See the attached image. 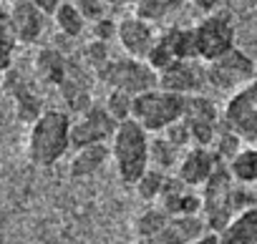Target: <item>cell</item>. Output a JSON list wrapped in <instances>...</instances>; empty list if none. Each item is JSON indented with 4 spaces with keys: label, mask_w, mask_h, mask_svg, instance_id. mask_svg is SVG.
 Masks as SVG:
<instances>
[{
    "label": "cell",
    "mask_w": 257,
    "mask_h": 244,
    "mask_svg": "<svg viewBox=\"0 0 257 244\" xmlns=\"http://www.w3.org/2000/svg\"><path fill=\"white\" fill-rule=\"evenodd\" d=\"M103 108L108 111V116L116 121V124H123V121H128L132 113H134V96H128L123 91H108Z\"/></svg>",
    "instance_id": "obj_24"
},
{
    "label": "cell",
    "mask_w": 257,
    "mask_h": 244,
    "mask_svg": "<svg viewBox=\"0 0 257 244\" xmlns=\"http://www.w3.org/2000/svg\"><path fill=\"white\" fill-rule=\"evenodd\" d=\"M184 103H187V96H179L164 88H152L147 93L134 96L132 118L149 134H164L172 124L182 121Z\"/></svg>",
    "instance_id": "obj_4"
},
{
    "label": "cell",
    "mask_w": 257,
    "mask_h": 244,
    "mask_svg": "<svg viewBox=\"0 0 257 244\" xmlns=\"http://www.w3.org/2000/svg\"><path fill=\"white\" fill-rule=\"evenodd\" d=\"M3 3H6V0H0V11H6V8H3Z\"/></svg>",
    "instance_id": "obj_35"
},
{
    "label": "cell",
    "mask_w": 257,
    "mask_h": 244,
    "mask_svg": "<svg viewBox=\"0 0 257 244\" xmlns=\"http://www.w3.org/2000/svg\"><path fill=\"white\" fill-rule=\"evenodd\" d=\"M16 46H18V38L11 28V21H8V8L0 11V73H6L13 68V53H16Z\"/></svg>",
    "instance_id": "obj_23"
},
{
    "label": "cell",
    "mask_w": 257,
    "mask_h": 244,
    "mask_svg": "<svg viewBox=\"0 0 257 244\" xmlns=\"http://www.w3.org/2000/svg\"><path fill=\"white\" fill-rule=\"evenodd\" d=\"M53 23L61 31V36H66V38H78L86 31V18L81 16L73 0H63L58 6V11L53 13Z\"/></svg>",
    "instance_id": "obj_18"
},
{
    "label": "cell",
    "mask_w": 257,
    "mask_h": 244,
    "mask_svg": "<svg viewBox=\"0 0 257 244\" xmlns=\"http://www.w3.org/2000/svg\"><path fill=\"white\" fill-rule=\"evenodd\" d=\"M71 126L73 121L66 111L48 108L31 126L28 136V159L36 166H53L71 149Z\"/></svg>",
    "instance_id": "obj_2"
},
{
    "label": "cell",
    "mask_w": 257,
    "mask_h": 244,
    "mask_svg": "<svg viewBox=\"0 0 257 244\" xmlns=\"http://www.w3.org/2000/svg\"><path fill=\"white\" fill-rule=\"evenodd\" d=\"M184 3L187 0H137V16L149 23H159L182 11Z\"/></svg>",
    "instance_id": "obj_21"
},
{
    "label": "cell",
    "mask_w": 257,
    "mask_h": 244,
    "mask_svg": "<svg viewBox=\"0 0 257 244\" xmlns=\"http://www.w3.org/2000/svg\"><path fill=\"white\" fill-rule=\"evenodd\" d=\"M254 63L247 53L232 48L229 53H224L222 58L207 63V83L217 91H227V93H237L239 88H244L249 81H254Z\"/></svg>",
    "instance_id": "obj_8"
},
{
    "label": "cell",
    "mask_w": 257,
    "mask_h": 244,
    "mask_svg": "<svg viewBox=\"0 0 257 244\" xmlns=\"http://www.w3.org/2000/svg\"><path fill=\"white\" fill-rule=\"evenodd\" d=\"M197 58L212 63L234 48V23L229 13H209L194 26Z\"/></svg>",
    "instance_id": "obj_6"
},
{
    "label": "cell",
    "mask_w": 257,
    "mask_h": 244,
    "mask_svg": "<svg viewBox=\"0 0 257 244\" xmlns=\"http://www.w3.org/2000/svg\"><path fill=\"white\" fill-rule=\"evenodd\" d=\"M98 78L111 91H123L128 96H139L152 88H159V73L147 61L128 58V56L118 61H108L98 71Z\"/></svg>",
    "instance_id": "obj_5"
},
{
    "label": "cell",
    "mask_w": 257,
    "mask_h": 244,
    "mask_svg": "<svg viewBox=\"0 0 257 244\" xmlns=\"http://www.w3.org/2000/svg\"><path fill=\"white\" fill-rule=\"evenodd\" d=\"M83 58H86V63L93 66L96 73H98V71L111 61V58H108V46H106V41H91V43L83 48Z\"/></svg>",
    "instance_id": "obj_26"
},
{
    "label": "cell",
    "mask_w": 257,
    "mask_h": 244,
    "mask_svg": "<svg viewBox=\"0 0 257 244\" xmlns=\"http://www.w3.org/2000/svg\"><path fill=\"white\" fill-rule=\"evenodd\" d=\"M157 31H154V23L139 18L137 13L134 16H126L118 21V31H116V41L121 43L123 53L128 58H139V61H147L154 43H157Z\"/></svg>",
    "instance_id": "obj_10"
},
{
    "label": "cell",
    "mask_w": 257,
    "mask_h": 244,
    "mask_svg": "<svg viewBox=\"0 0 257 244\" xmlns=\"http://www.w3.org/2000/svg\"><path fill=\"white\" fill-rule=\"evenodd\" d=\"M116 31H118V23L103 18L98 23H93V33H96V41H108V38H116Z\"/></svg>",
    "instance_id": "obj_29"
},
{
    "label": "cell",
    "mask_w": 257,
    "mask_h": 244,
    "mask_svg": "<svg viewBox=\"0 0 257 244\" xmlns=\"http://www.w3.org/2000/svg\"><path fill=\"white\" fill-rule=\"evenodd\" d=\"M172 221V216L162 209V206H149L144 209L137 221H134V231L142 236V239H157V234Z\"/></svg>",
    "instance_id": "obj_20"
},
{
    "label": "cell",
    "mask_w": 257,
    "mask_h": 244,
    "mask_svg": "<svg viewBox=\"0 0 257 244\" xmlns=\"http://www.w3.org/2000/svg\"><path fill=\"white\" fill-rule=\"evenodd\" d=\"M182 149L177 144H172L164 134H157L152 141H149V169H157V171H169L174 166H179L182 161Z\"/></svg>",
    "instance_id": "obj_16"
},
{
    "label": "cell",
    "mask_w": 257,
    "mask_h": 244,
    "mask_svg": "<svg viewBox=\"0 0 257 244\" xmlns=\"http://www.w3.org/2000/svg\"><path fill=\"white\" fill-rule=\"evenodd\" d=\"M217 166H224V164H219L209 149H204V146H192V149L182 156V161H179V166H177V176H179L189 189H199V186H204V184L209 181V176L217 171Z\"/></svg>",
    "instance_id": "obj_13"
},
{
    "label": "cell",
    "mask_w": 257,
    "mask_h": 244,
    "mask_svg": "<svg viewBox=\"0 0 257 244\" xmlns=\"http://www.w3.org/2000/svg\"><path fill=\"white\" fill-rule=\"evenodd\" d=\"M8 21H11V28H13L18 43L31 46L43 36L48 16L43 11H38L31 0H18V3L8 6Z\"/></svg>",
    "instance_id": "obj_12"
},
{
    "label": "cell",
    "mask_w": 257,
    "mask_h": 244,
    "mask_svg": "<svg viewBox=\"0 0 257 244\" xmlns=\"http://www.w3.org/2000/svg\"><path fill=\"white\" fill-rule=\"evenodd\" d=\"M36 76L43 83L61 88V83L68 76V61H66V56L61 51H56V48L38 51V56H36Z\"/></svg>",
    "instance_id": "obj_15"
},
{
    "label": "cell",
    "mask_w": 257,
    "mask_h": 244,
    "mask_svg": "<svg viewBox=\"0 0 257 244\" xmlns=\"http://www.w3.org/2000/svg\"><path fill=\"white\" fill-rule=\"evenodd\" d=\"M31 3H33L38 11H43L46 16H51V18H53V13L58 11V6L63 3V0H31Z\"/></svg>",
    "instance_id": "obj_30"
},
{
    "label": "cell",
    "mask_w": 257,
    "mask_h": 244,
    "mask_svg": "<svg viewBox=\"0 0 257 244\" xmlns=\"http://www.w3.org/2000/svg\"><path fill=\"white\" fill-rule=\"evenodd\" d=\"M207 86V63L204 61H177L167 71L159 73V88L179 93V96H194Z\"/></svg>",
    "instance_id": "obj_11"
},
{
    "label": "cell",
    "mask_w": 257,
    "mask_h": 244,
    "mask_svg": "<svg viewBox=\"0 0 257 244\" xmlns=\"http://www.w3.org/2000/svg\"><path fill=\"white\" fill-rule=\"evenodd\" d=\"M164 181H167V174H164V171L149 169L134 186H137V191H139V196H142L144 201H154V199H162Z\"/></svg>",
    "instance_id": "obj_25"
},
{
    "label": "cell",
    "mask_w": 257,
    "mask_h": 244,
    "mask_svg": "<svg viewBox=\"0 0 257 244\" xmlns=\"http://www.w3.org/2000/svg\"><path fill=\"white\" fill-rule=\"evenodd\" d=\"M118 124L108 116V111L98 103H93L83 116H78V121H73L71 126V149H83V146H93V144H106L113 139Z\"/></svg>",
    "instance_id": "obj_9"
},
{
    "label": "cell",
    "mask_w": 257,
    "mask_h": 244,
    "mask_svg": "<svg viewBox=\"0 0 257 244\" xmlns=\"http://www.w3.org/2000/svg\"><path fill=\"white\" fill-rule=\"evenodd\" d=\"M6 3H8V6H13V3H18V0H6Z\"/></svg>",
    "instance_id": "obj_34"
},
{
    "label": "cell",
    "mask_w": 257,
    "mask_h": 244,
    "mask_svg": "<svg viewBox=\"0 0 257 244\" xmlns=\"http://www.w3.org/2000/svg\"><path fill=\"white\" fill-rule=\"evenodd\" d=\"M222 124L242 141L257 144V78L227 98L222 108Z\"/></svg>",
    "instance_id": "obj_7"
},
{
    "label": "cell",
    "mask_w": 257,
    "mask_h": 244,
    "mask_svg": "<svg viewBox=\"0 0 257 244\" xmlns=\"http://www.w3.org/2000/svg\"><path fill=\"white\" fill-rule=\"evenodd\" d=\"M232 179L237 184H247V186H254L257 184V146H249V149H242L232 164L227 166Z\"/></svg>",
    "instance_id": "obj_19"
},
{
    "label": "cell",
    "mask_w": 257,
    "mask_h": 244,
    "mask_svg": "<svg viewBox=\"0 0 257 244\" xmlns=\"http://www.w3.org/2000/svg\"><path fill=\"white\" fill-rule=\"evenodd\" d=\"M242 144H244V141H242L234 131L224 129V131H219V134H217V139H214V144L209 146V151L214 154V159H217L219 164L229 166V164H232V159L242 151Z\"/></svg>",
    "instance_id": "obj_22"
},
{
    "label": "cell",
    "mask_w": 257,
    "mask_h": 244,
    "mask_svg": "<svg viewBox=\"0 0 257 244\" xmlns=\"http://www.w3.org/2000/svg\"><path fill=\"white\" fill-rule=\"evenodd\" d=\"M164 136H167L172 144H177L179 149H187V146L192 144V134H189V126L184 124V121H177V124H172V126L164 131Z\"/></svg>",
    "instance_id": "obj_28"
},
{
    "label": "cell",
    "mask_w": 257,
    "mask_h": 244,
    "mask_svg": "<svg viewBox=\"0 0 257 244\" xmlns=\"http://www.w3.org/2000/svg\"><path fill=\"white\" fill-rule=\"evenodd\" d=\"M257 206V189L237 184L227 166H217L209 181L202 186V214L209 231L222 234L242 211Z\"/></svg>",
    "instance_id": "obj_1"
},
{
    "label": "cell",
    "mask_w": 257,
    "mask_h": 244,
    "mask_svg": "<svg viewBox=\"0 0 257 244\" xmlns=\"http://www.w3.org/2000/svg\"><path fill=\"white\" fill-rule=\"evenodd\" d=\"M111 159V146L108 144H93V146H83L73 154L68 174L73 179H86L93 176L96 171H101L106 166V161Z\"/></svg>",
    "instance_id": "obj_14"
},
{
    "label": "cell",
    "mask_w": 257,
    "mask_h": 244,
    "mask_svg": "<svg viewBox=\"0 0 257 244\" xmlns=\"http://www.w3.org/2000/svg\"><path fill=\"white\" fill-rule=\"evenodd\" d=\"M6 88H3V73H0V93H3Z\"/></svg>",
    "instance_id": "obj_33"
},
{
    "label": "cell",
    "mask_w": 257,
    "mask_h": 244,
    "mask_svg": "<svg viewBox=\"0 0 257 244\" xmlns=\"http://www.w3.org/2000/svg\"><path fill=\"white\" fill-rule=\"evenodd\" d=\"M106 3H108V6H111V3H118V0H106Z\"/></svg>",
    "instance_id": "obj_36"
},
{
    "label": "cell",
    "mask_w": 257,
    "mask_h": 244,
    "mask_svg": "<svg viewBox=\"0 0 257 244\" xmlns=\"http://www.w3.org/2000/svg\"><path fill=\"white\" fill-rule=\"evenodd\" d=\"M149 131H144L134 118L118 124L111 139V156L123 184L134 186L149 171Z\"/></svg>",
    "instance_id": "obj_3"
},
{
    "label": "cell",
    "mask_w": 257,
    "mask_h": 244,
    "mask_svg": "<svg viewBox=\"0 0 257 244\" xmlns=\"http://www.w3.org/2000/svg\"><path fill=\"white\" fill-rule=\"evenodd\" d=\"M194 244H222V236H219L217 231H207V234H202Z\"/></svg>",
    "instance_id": "obj_31"
},
{
    "label": "cell",
    "mask_w": 257,
    "mask_h": 244,
    "mask_svg": "<svg viewBox=\"0 0 257 244\" xmlns=\"http://www.w3.org/2000/svg\"><path fill=\"white\" fill-rule=\"evenodd\" d=\"M73 3L81 11V16L86 18V23H98L106 18V11H108L106 0H73Z\"/></svg>",
    "instance_id": "obj_27"
},
{
    "label": "cell",
    "mask_w": 257,
    "mask_h": 244,
    "mask_svg": "<svg viewBox=\"0 0 257 244\" xmlns=\"http://www.w3.org/2000/svg\"><path fill=\"white\" fill-rule=\"evenodd\" d=\"M182 121H184V124H189V126L219 124V108H217V103L212 98H207L202 93H194V96H187Z\"/></svg>",
    "instance_id": "obj_17"
},
{
    "label": "cell",
    "mask_w": 257,
    "mask_h": 244,
    "mask_svg": "<svg viewBox=\"0 0 257 244\" xmlns=\"http://www.w3.org/2000/svg\"><path fill=\"white\" fill-rule=\"evenodd\" d=\"M197 3V8H202V11H207V13H212L214 8H217V0H194Z\"/></svg>",
    "instance_id": "obj_32"
}]
</instances>
